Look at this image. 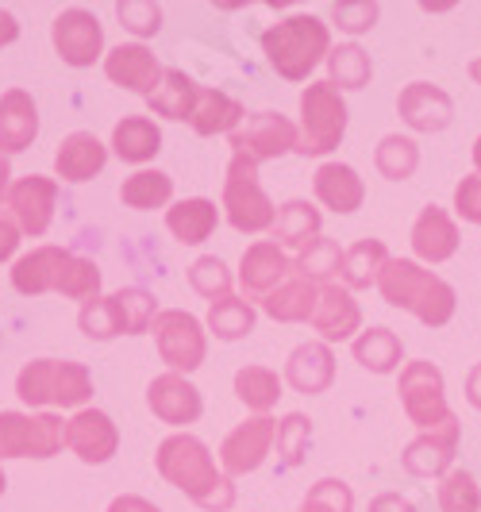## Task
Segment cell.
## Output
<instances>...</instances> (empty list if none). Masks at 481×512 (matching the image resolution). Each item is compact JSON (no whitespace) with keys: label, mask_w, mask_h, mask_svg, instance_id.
<instances>
[{"label":"cell","mask_w":481,"mask_h":512,"mask_svg":"<svg viewBox=\"0 0 481 512\" xmlns=\"http://www.w3.org/2000/svg\"><path fill=\"white\" fill-rule=\"evenodd\" d=\"M154 466L170 486L181 489L204 512H228L235 505L231 478H224V470L208 455V447L197 436H189V432H174V436L162 439Z\"/></svg>","instance_id":"1"},{"label":"cell","mask_w":481,"mask_h":512,"mask_svg":"<svg viewBox=\"0 0 481 512\" xmlns=\"http://www.w3.org/2000/svg\"><path fill=\"white\" fill-rule=\"evenodd\" d=\"M378 293L385 305L401 308V312H412L420 324H428V328H443V324H451V316H455V289L443 282L439 274H431L424 270L420 262H412V258H389L385 262V270H381L378 278Z\"/></svg>","instance_id":"2"},{"label":"cell","mask_w":481,"mask_h":512,"mask_svg":"<svg viewBox=\"0 0 481 512\" xmlns=\"http://www.w3.org/2000/svg\"><path fill=\"white\" fill-rule=\"evenodd\" d=\"M262 51L285 81H308V74L328 58L331 31L320 16H289L262 31Z\"/></svg>","instance_id":"3"},{"label":"cell","mask_w":481,"mask_h":512,"mask_svg":"<svg viewBox=\"0 0 481 512\" xmlns=\"http://www.w3.org/2000/svg\"><path fill=\"white\" fill-rule=\"evenodd\" d=\"M347 135V101L331 81H312L301 93V128H297V154L320 158L331 154Z\"/></svg>","instance_id":"4"},{"label":"cell","mask_w":481,"mask_h":512,"mask_svg":"<svg viewBox=\"0 0 481 512\" xmlns=\"http://www.w3.org/2000/svg\"><path fill=\"white\" fill-rule=\"evenodd\" d=\"M224 216L235 231L243 235H262L274 228L278 208L266 197L262 181H258V166L247 154H231L228 178H224Z\"/></svg>","instance_id":"5"},{"label":"cell","mask_w":481,"mask_h":512,"mask_svg":"<svg viewBox=\"0 0 481 512\" xmlns=\"http://www.w3.org/2000/svg\"><path fill=\"white\" fill-rule=\"evenodd\" d=\"M66 443V420L54 412H0V459H51Z\"/></svg>","instance_id":"6"},{"label":"cell","mask_w":481,"mask_h":512,"mask_svg":"<svg viewBox=\"0 0 481 512\" xmlns=\"http://www.w3.org/2000/svg\"><path fill=\"white\" fill-rule=\"evenodd\" d=\"M154 332V347L162 362L170 366V374H193L204 366V355H208V339H204V324L185 312V308H166L158 312L151 324Z\"/></svg>","instance_id":"7"},{"label":"cell","mask_w":481,"mask_h":512,"mask_svg":"<svg viewBox=\"0 0 481 512\" xmlns=\"http://www.w3.org/2000/svg\"><path fill=\"white\" fill-rule=\"evenodd\" d=\"M397 393H401V409H405V416L420 428V432H428V428L443 424V420L451 416L443 374H439V366H431V362H424V359L408 362L405 370H401Z\"/></svg>","instance_id":"8"},{"label":"cell","mask_w":481,"mask_h":512,"mask_svg":"<svg viewBox=\"0 0 481 512\" xmlns=\"http://www.w3.org/2000/svg\"><path fill=\"white\" fill-rule=\"evenodd\" d=\"M297 151V128L281 112H254L231 131V154H247L254 166Z\"/></svg>","instance_id":"9"},{"label":"cell","mask_w":481,"mask_h":512,"mask_svg":"<svg viewBox=\"0 0 481 512\" xmlns=\"http://www.w3.org/2000/svg\"><path fill=\"white\" fill-rule=\"evenodd\" d=\"M51 39H54V51L66 66L74 70H85L93 66L97 58L104 54V27L93 12L85 8H66L51 27Z\"/></svg>","instance_id":"10"},{"label":"cell","mask_w":481,"mask_h":512,"mask_svg":"<svg viewBox=\"0 0 481 512\" xmlns=\"http://www.w3.org/2000/svg\"><path fill=\"white\" fill-rule=\"evenodd\" d=\"M458 439H462V424L451 412L443 424H435V428L412 439L401 462H405V470L412 478H443V474H451V462L458 455Z\"/></svg>","instance_id":"11"},{"label":"cell","mask_w":481,"mask_h":512,"mask_svg":"<svg viewBox=\"0 0 481 512\" xmlns=\"http://www.w3.org/2000/svg\"><path fill=\"white\" fill-rule=\"evenodd\" d=\"M274 432H278V420H270V416H251L235 432H228L224 447H220V470H224V478L254 474L266 462L270 447H274Z\"/></svg>","instance_id":"12"},{"label":"cell","mask_w":481,"mask_h":512,"mask_svg":"<svg viewBox=\"0 0 481 512\" xmlns=\"http://www.w3.org/2000/svg\"><path fill=\"white\" fill-rule=\"evenodd\" d=\"M54 201H58V181L43 178V174L20 178L8 189V212L20 224V231L31 235V239L47 235V228H51L54 220Z\"/></svg>","instance_id":"13"},{"label":"cell","mask_w":481,"mask_h":512,"mask_svg":"<svg viewBox=\"0 0 481 512\" xmlns=\"http://www.w3.org/2000/svg\"><path fill=\"white\" fill-rule=\"evenodd\" d=\"M66 447L89 466H104L120 451V432L101 409H81L66 420Z\"/></svg>","instance_id":"14"},{"label":"cell","mask_w":481,"mask_h":512,"mask_svg":"<svg viewBox=\"0 0 481 512\" xmlns=\"http://www.w3.org/2000/svg\"><path fill=\"white\" fill-rule=\"evenodd\" d=\"M147 409L170 424V428H185V424H197L204 412L201 389L181 378V374H158L151 385H147Z\"/></svg>","instance_id":"15"},{"label":"cell","mask_w":481,"mask_h":512,"mask_svg":"<svg viewBox=\"0 0 481 512\" xmlns=\"http://www.w3.org/2000/svg\"><path fill=\"white\" fill-rule=\"evenodd\" d=\"M397 112H401V120L412 131L435 135V131H443L455 120V101L439 85H431V81H412L397 97Z\"/></svg>","instance_id":"16"},{"label":"cell","mask_w":481,"mask_h":512,"mask_svg":"<svg viewBox=\"0 0 481 512\" xmlns=\"http://www.w3.org/2000/svg\"><path fill=\"white\" fill-rule=\"evenodd\" d=\"M104 74L120 89L151 97L154 89H158V81H162V66H158V58L143 43H120V47H112V51L104 54Z\"/></svg>","instance_id":"17"},{"label":"cell","mask_w":481,"mask_h":512,"mask_svg":"<svg viewBox=\"0 0 481 512\" xmlns=\"http://www.w3.org/2000/svg\"><path fill=\"white\" fill-rule=\"evenodd\" d=\"M293 262L281 251L278 243L262 239V243H251L243 251V262H239V285L247 293V301H262L266 293H274L285 278H289Z\"/></svg>","instance_id":"18"},{"label":"cell","mask_w":481,"mask_h":512,"mask_svg":"<svg viewBox=\"0 0 481 512\" xmlns=\"http://www.w3.org/2000/svg\"><path fill=\"white\" fill-rule=\"evenodd\" d=\"M312 328L320 332L324 343L355 339V332H362V308L351 297V289H343L339 282L320 285V301H316V312H312Z\"/></svg>","instance_id":"19"},{"label":"cell","mask_w":481,"mask_h":512,"mask_svg":"<svg viewBox=\"0 0 481 512\" xmlns=\"http://www.w3.org/2000/svg\"><path fill=\"white\" fill-rule=\"evenodd\" d=\"M412 251H416L420 262H431V266H439V262H447V258L455 255L458 224L447 216V208L428 205L416 216V224H412Z\"/></svg>","instance_id":"20"},{"label":"cell","mask_w":481,"mask_h":512,"mask_svg":"<svg viewBox=\"0 0 481 512\" xmlns=\"http://www.w3.org/2000/svg\"><path fill=\"white\" fill-rule=\"evenodd\" d=\"M285 382L304 397L328 393L335 382V355L328 343H301L285 362Z\"/></svg>","instance_id":"21"},{"label":"cell","mask_w":481,"mask_h":512,"mask_svg":"<svg viewBox=\"0 0 481 512\" xmlns=\"http://www.w3.org/2000/svg\"><path fill=\"white\" fill-rule=\"evenodd\" d=\"M316 301H320V285L312 282V278H304L301 270L293 266L289 278L274 293L262 297V312L274 316L278 324H301V320H312Z\"/></svg>","instance_id":"22"},{"label":"cell","mask_w":481,"mask_h":512,"mask_svg":"<svg viewBox=\"0 0 481 512\" xmlns=\"http://www.w3.org/2000/svg\"><path fill=\"white\" fill-rule=\"evenodd\" d=\"M312 189H316V201L339 216L358 212L366 201V185H362L355 166H347V162H324L312 178Z\"/></svg>","instance_id":"23"},{"label":"cell","mask_w":481,"mask_h":512,"mask_svg":"<svg viewBox=\"0 0 481 512\" xmlns=\"http://www.w3.org/2000/svg\"><path fill=\"white\" fill-rule=\"evenodd\" d=\"M104 162H108V147L101 139L93 131H74V135L62 139V147L54 154V174L77 185V181L97 178L104 170Z\"/></svg>","instance_id":"24"},{"label":"cell","mask_w":481,"mask_h":512,"mask_svg":"<svg viewBox=\"0 0 481 512\" xmlns=\"http://www.w3.org/2000/svg\"><path fill=\"white\" fill-rule=\"evenodd\" d=\"M39 135V108L24 89H8L0 97V151H27Z\"/></svg>","instance_id":"25"},{"label":"cell","mask_w":481,"mask_h":512,"mask_svg":"<svg viewBox=\"0 0 481 512\" xmlns=\"http://www.w3.org/2000/svg\"><path fill=\"white\" fill-rule=\"evenodd\" d=\"M66 258H70V251H62V247H35L31 255L16 258V266H12V285H16V293H24V297L54 293Z\"/></svg>","instance_id":"26"},{"label":"cell","mask_w":481,"mask_h":512,"mask_svg":"<svg viewBox=\"0 0 481 512\" xmlns=\"http://www.w3.org/2000/svg\"><path fill=\"white\" fill-rule=\"evenodd\" d=\"M197 97H201V85L193 77H185L181 70H162V81L147 97V104H151L154 116H162V120H193Z\"/></svg>","instance_id":"27"},{"label":"cell","mask_w":481,"mask_h":512,"mask_svg":"<svg viewBox=\"0 0 481 512\" xmlns=\"http://www.w3.org/2000/svg\"><path fill=\"white\" fill-rule=\"evenodd\" d=\"M243 120H247V108L235 101V97L220 93V89H201L189 124H193L197 135H231Z\"/></svg>","instance_id":"28"},{"label":"cell","mask_w":481,"mask_h":512,"mask_svg":"<svg viewBox=\"0 0 481 512\" xmlns=\"http://www.w3.org/2000/svg\"><path fill=\"white\" fill-rule=\"evenodd\" d=\"M320 208L308 205V201H285L274 216V228L270 235L278 239V247H293V251H304L312 239H320Z\"/></svg>","instance_id":"29"},{"label":"cell","mask_w":481,"mask_h":512,"mask_svg":"<svg viewBox=\"0 0 481 512\" xmlns=\"http://www.w3.org/2000/svg\"><path fill=\"white\" fill-rule=\"evenodd\" d=\"M220 224V208L204 197H189V201H178L174 208H166V228L178 243H204Z\"/></svg>","instance_id":"30"},{"label":"cell","mask_w":481,"mask_h":512,"mask_svg":"<svg viewBox=\"0 0 481 512\" xmlns=\"http://www.w3.org/2000/svg\"><path fill=\"white\" fill-rule=\"evenodd\" d=\"M112 151L131 166H143L162 151V131L147 116H124L112 131Z\"/></svg>","instance_id":"31"},{"label":"cell","mask_w":481,"mask_h":512,"mask_svg":"<svg viewBox=\"0 0 481 512\" xmlns=\"http://www.w3.org/2000/svg\"><path fill=\"white\" fill-rule=\"evenodd\" d=\"M385 262H389V251H385L381 239H358L355 247L343 251V266H339L343 289H370V285H378Z\"/></svg>","instance_id":"32"},{"label":"cell","mask_w":481,"mask_h":512,"mask_svg":"<svg viewBox=\"0 0 481 512\" xmlns=\"http://www.w3.org/2000/svg\"><path fill=\"white\" fill-rule=\"evenodd\" d=\"M401 355H405V347H401L397 332H389V328H366L355 339V362L370 374H393L401 366Z\"/></svg>","instance_id":"33"},{"label":"cell","mask_w":481,"mask_h":512,"mask_svg":"<svg viewBox=\"0 0 481 512\" xmlns=\"http://www.w3.org/2000/svg\"><path fill=\"white\" fill-rule=\"evenodd\" d=\"M328 81L335 89H366L374 77V62L358 43H339L328 51Z\"/></svg>","instance_id":"34"},{"label":"cell","mask_w":481,"mask_h":512,"mask_svg":"<svg viewBox=\"0 0 481 512\" xmlns=\"http://www.w3.org/2000/svg\"><path fill=\"white\" fill-rule=\"evenodd\" d=\"M174 197V178L162 170H139L120 185V201L135 212H151V208H166Z\"/></svg>","instance_id":"35"},{"label":"cell","mask_w":481,"mask_h":512,"mask_svg":"<svg viewBox=\"0 0 481 512\" xmlns=\"http://www.w3.org/2000/svg\"><path fill=\"white\" fill-rule=\"evenodd\" d=\"M235 397H239L251 412L266 416V412L278 405L281 378L274 374V370H266V366H243V370L235 374Z\"/></svg>","instance_id":"36"},{"label":"cell","mask_w":481,"mask_h":512,"mask_svg":"<svg viewBox=\"0 0 481 512\" xmlns=\"http://www.w3.org/2000/svg\"><path fill=\"white\" fill-rule=\"evenodd\" d=\"M208 332L216 335V339H224V343H235V339H243V335L254 332V305L247 297H224V301H216V305L208 308Z\"/></svg>","instance_id":"37"},{"label":"cell","mask_w":481,"mask_h":512,"mask_svg":"<svg viewBox=\"0 0 481 512\" xmlns=\"http://www.w3.org/2000/svg\"><path fill=\"white\" fill-rule=\"evenodd\" d=\"M374 166H378L381 178L408 181L416 174V166H420V147H416V139H408V135H385L378 143V151H374Z\"/></svg>","instance_id":"38"},{"label":"cell","mask_w":481,"mask_h":512,"mask_svg":"<svg viewBox=\"0 0 481 512\" xmlns=\"http://www.w3.org/2000/svg\"><path fill=\"white\" fill-rule=\"evenodd\" d=\"M112 301V312H116V324H120V335H143L151 332L154 316H158V305L147 289H120L108 297Z\"/></svg>","instance_id":"39"},{"label":"cell","mask_w":481,"mask_h":512,"mask_svg":"<svg viewBox=\"0 0 481 512\" xmlns=\"http://www.w3.org/2000/svg\"><path fill=\"white\" fill-rule=\"evenodd\" d=\"M54 293H62V297H70V301H81V305L93 301V297H101V266H97L93 258L70 255L66 266H62V274H58Z\"/></svg>","instance_id":"40"},{"label":"cell","mask_w":481,"mask_h":512,"mask_svg":"<svg viewBox=\"0 0 481 512\" xmlns=\"http://www.w3.org/2000/svg\"><path fill=\"white\" fill-rule=\"evenodd\" d=\"M54 370H58V359H35L27 362L16 378V397L31 405V409H43V405H54Z\"/></svg>","instance_id":"41"},{"label":"cell","mask_w":481,"mask_h":512,"mask_svg":"<svg viewBox=\"0 0 481 512\" xmlns=\"http://www.w3.org/2000/svg\"><path fill=\"white\" fill-rule=\"evenodd\" d=\"M339 266H343V251H339V243L328 239V235H320V239H312L308 247L301 251L297 258V270H301L304 278H312V282L328 285L335 274H339Z\"/></svg>","instance_id":"42"},{"label":"cell","mask_w":481,"mask_h":512,"mask_svg":"<svg viewBox=\"0 0 481 512\" xmlns=\"http://www.w3.org/2000/svg\"><path fill=\"white\" fill-rule=\"evenodd\" d=\"M439 509L443 512H481V486L470 470H451L439 478Z\"/></svg>","instance_id":"43"},{"label":"cell","mask_w":481,"mask_h":512,"mask_svg":"<svg viewBox=\"0 0 481 512\" xmlns=\"http://www.w3.org/2000/svg\"><path fill=\"white\" fill-rule=\"evenodd\" d=\"M93 397V378L81 362H58L54 370V405L58 409H77Z\"/></svg>","instance_id":"44"},{"label":"cell","mask_w":481,"mask_h":512,"mask_svg":"<svg viewBox=\"0 0 481 512\" xmlns=\"http://www.w3.org/2000/svg\"><path fill=\"white\" fill-rule=\"evenodd\" d=\"M189 285L201 293L204 301H212V305H216V301L231 297V270L216 255H204L189 266Z\"/></svg>","instance_id":"45"},{"label":"cell","mask_w":481,"mask_h":512,"mask_svg":"<svg viewBox=\"0 0 481 512\" xmlns=\"http://www.w3.org/2000/svg\"><path fill=\"white\" fill-rule=\"evenodd\" d=\"M355 509V493L347 482L339 478H320L316 486L308 489V497L301 501L297 512H351Z\"/></svg>","instance_id":"46"},{"label":"cell","mask_w":481,"mask_h":512,"mask_svg":"<svg viewBox=\"0 0 481 512\" xmlns=\"http://www.w3.org/2000/svg\"><path fill=\"white\" fill-rule=\"evenodd\" d=\"M308 436H312V424L301 412H289L278 420V432H274V443H278V455L289 466H301L304 451H308Z\"/></svg>","instance_id":"47"},{"label":"cell","mask_w":481,"mask_h":512,"mask_svg":"<svg viewBox=\"0 0 481 512\" xmlns=\"http://www.w3.org/2000/svg\"><path fill=\"white\" fill-rule=\"evenodd\" d=\"M77 328L89 335V339H97V343L116 339V335H120V324H116L112 301H108V297H93V301H85L81 312H77Z\"/></svg>","instance_id":"48"},{"label":"cell","mask_w":481,"mask_h":512,"mask_svg":"<svg viewBox=\"0 0 481 512\" xmlns=\"http://www.w3.org/2000/svg\"><path fill=\"white\" fill-rule=\"evenodd\" d=\"M116 16H120V24L127 31H135L139 39H147L154 35L158 27H162V8L151 4V0H127V4H116Z\"/></svg>","instance_id":"49"},{"label":"cell","mask_w":481,"mask_h":512,"mask_svg":"<svg viewBox=\"0 0 481 512\" xmlns=\"http://www.w3.org/2000/svg\"><path fill=\"white\" fill-rule=\"evenodd\" d=\"M331 20L347 35H362V31H370V27L378 24V4H335Z\"/></svg>","instance_id":"50"},{"label":"cell","mask_w":481,"mask_h":512,"mask_svg":"<svg viewBox=\"0 0 481 512\" xmlns=\"http://www.w3.org/2000/svg\"><path fill=\"white\" fill-rule=\"evenodd\" d=\"M455 212L466 224L481 228V174H470L455 185Z\"/></svg>","instance_id":"51"},{"label":"cell","mask_w":481,"mask_h":512,"mask_svg":"<svg viewBox=\"0 0 481 512\" xmlns=\"http://www.w3.org/2000/svg\"><path fill=\"white\" fill-rule=\"evenodd\" d=\"M20 224L12 220V212H4L0 208V262H8V258L16 255V247H20Z\"/></svg>","instance_id":"52"},{"label":"cell","mask_w":481,"mask_h":512,"mask_svg":"<svg viewBox=\"0 0 481 512\" xmlns=\"http://www.w3.org/2000/svg\"><path fill=\"white\" fill-rule=\"evenodd\" d=\"M370 512H416V505L401 493H381V497L370 501Z\"/></svg>","instance_id":"53"},{"label":"cell","mask_w":481,"mask_h":512,"mask_svg":"<svg viewBox=\"0 0 481 512\" xmlns=\"http://www.w3.org/2000/svg\"><path fill=\"white\" fill-rule=\"evenodd\" d=\"M108 512H162L158 505H151L147 497H135V493H124V497H116Z\"/></svg>","instance_id":"54"},{"label":"cell","mask_w":481,"mask_h":512,"mask_svg":"<svg viewBox=\"0 0 481 512\" xmlns=\"http://www.w3.org/2000/svg\"><path fill=\"white\" fill-rule=\"evenodd\" d=\"M16 35H20V24H16V16L0 8V47H8V43H16Z\"/></svg>","instance_id":"55"},{"label":"cell","mask_w":481,"mask_h":512,"mask_svg":"<svg viewBox=\"0 0 481 512\" xmlns=\"http://www.w3.org/2000/svg\"><path fill=\"white\" fill-rule=\"evenodd\" d=\"M466 401L481 412V362L470 370V374H466Z\"/></svg>","instance_id":"56"},{"label":"cell","mask_w":481,"mask_h":512,"mask_svg":"<svg viewBox=\"0 0 481 512\" xmlns=\"http://www.w3.org/2000/svg\"><path fill=\"white\" fill-rule=\"evenodd\" d=\"M8 189H12V166H8V158L0 154V201H8Z\"/></svg>","instance_id":"57"},{"label":"cell","mask_w":481,"mask_h":512,"mask_svg":"<svg viewBox=\"0 0 481 512\" xmlns=\"http://www.w3.org/2000/svg\"><path fill=\"white\" fill-rule=\"evenodd\" d=\"M474 170L481 174V135L474 139Z\"/></svg>","instance_id":"58"},{"label":"cell","mask_w":481,"mask_h":512,"mask_svg":"<svg viewBox=\"0 0 481 512\" xmlns=\"http://www.w3.org/2000/svg\"><path fill=\"white\" fill-rule=\"evenodd\" d=\"M470 77L481 85V58H474V62H470Z\"/></svg>","instance_id":"59"},{"label":"cell","mask_w":481,"mask_h":512,"mask_svg":"<svg viewBox=\"0 0 481 512\" xmlns=\"http://www.w3.org/2000/svg\"><path fill=\"white\" fill-rule=\"evenodd\" d=\"M4 489H8V478H4V470H0V493H4Z\"/></svg>","instance_id":"60"}]
</instances>
